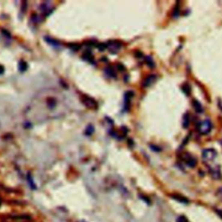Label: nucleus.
I'll return each mask as SVG.
<instances>
[{
  "label": "nucleus",
  "mask_w": 222,
  "mask_h": 222,
  "mask_svg": "<svg viewBox=\"0 0 222 222\" xmlns=\"http://www.w3.org/2000/svg\"><path fill=\"white\" fill-rule=\"evenodd\" d=\"M182 90H183L184 93H186L187 94H190V93H191V88H190V87H189V85H187V84H185L182 86Z\"/></svg>",
  "instance_id": "f8f14e48"
},
{
  "label": "nucleus",
  "mask_w": 222,
  "mask_h": 222,
  "mask_svg": "<svg viewBox=\"0 0 222 222\" xmlns=\"http://www.w3.org/2000/svg\"><path fill=\"white\" fill-rule=\"evenodd\" d=\"M109 45H110V47H109L110 49L109 50H111V53H113V54L119 51V49H121V46H122L120 43H117V42H113Z\"/></svg>",
  "instance_id": "1a4fd4ad"
},
{
  "label": "nucleus",
  "mask_w": 222,
  "mask_h": 222,
  "mask_svg": "<svg viewBox=\"0 0 222 222\" xmlns=\"http://www.w3.org/2000/svg\"><path fill=\"white\" fill-rule=\"evenodd\" d=\"M212 129H213V124L210 119H206L198 124V131L199 133L202 135L209 134L211 132Z\"/></svg>",
  "instance_id": "f03ea898"
},
{
  "label": "nucleus",
  "mask_w": 222,
  "mask_h": 222,
  "mask_svg": "<svg viewBox=\"0 0 222 222\" xmlns=\"http://www.w3.org/2000/svg\"><path fill=\"white\" fill-rule=\"evenodd\" d=\"M182 126L184 128H187L189 126V114L186 113L183 116V119H182Z\"/></svg>",
  "instance_id": "9b49d317"
},
{
  "label": "nucleus",
  "mask_w": 222,
  "mask_h": 222,
  "mask_svg": "<svg viewBox=\"0 0 222 222\" xmlns=\"http://www.w3.org/2000/svg\"><path fill=\"white\" fill-rule=\"evenodd\" d=\"M4 73V67H2V66H0V74H3Z\"/></svg>",
  "instance_id": "a211bd4d"
},
{
  "label": "nucleus",
  "mask_w": 222,
  "mask_h": 222,
  "mask_svg": "<svg viewBox=\"0 0 222 222\" xmlns=\"http://www.w3.org/2000/svg\"><path fill=\"white\" fill-rule=\"evenodd\" d=\"M201 156L205 163H210V162H213L215 159V157L217 156V151L214 149H203L201 153Z\"/></svg>",
  "instance_id": "7ed1b4c3"
},
{
  "label": "nucleus",
  "mask_w": 222,
  "mask_h": 222,
  "mask_svg": "<svg viewBox=\"0 0 222 222\" xmlns=\"http://www.w3.org/2000/svg\"><path fill=\"white\" fill-rule=\"evenodd\" d=\"M177 222H189L187 221V219L183 216V215H181V216H180L178 219H177Z\"/></svg>",
  "instance_id": "ddd939ff"
},
{
  "label": "nucleus",
  "mask_w": 222,
  "mask_h": 222,
  "mask_svg": "<svg viewBox=\"0 0 222 222\" xmlns=\"http://www.w3.org/2000/svg\"><path fill=\"white\" fill-rule=\"evenodd\" d=\"M147 65H148V66H150L151 67L154 66L153 60L151 59L150 57H147Z\"/></svg>",
  "instance_id": "2eb2a0df"
},
{
  "label": "nucleus",
  "mask_w": 222,
  "mask_h": 222,
  "mask_svg": "<svg viewBox=\"0 0 222 222\" xmlns=\"http://www.w3.org/2000/svg\"><path fill=\"white\" fill-rule=\"evenodd\" d=\"M216 194H217V196L222 200V187H220V188H218V190H217V192H216Z\"/></svg>",
  "instance_id": "4468645a"
},
{
  "label": "nucleus",
  "mask_w": 222,
  "mask_h": 222,
  "mask_svg": "<svg viewBox=\"0 0 222 222\" xmlns=\"http://www.w3.org/2000/svg\"><path fill=\"white\" fill-rule=\"evenodd\" d=\"M1 202H2V201H1V200H0V205H1Z\"/></svg>",
  "instance_id": "aec40b11"
},
{
  "label": "nucleus",
  "mask_w": 222,
  "mask_h": 222,
  "mask_svg": "<svg viewBox=\"0 0 222 222\" xmlns=\"http://www.w3.org/2000/svg\"><path fill=\"white\" fill-rule=\"evenodd\" d=\"M193 107L196 111V112H198V113L203 112V107H202L201 104L199 103L198 100H196V99H193Z\"/></svg>",
  "instance_id": "6e6552de"
},
{
  "label": "nucleus",
  "mask_w": 222,
  "mask_h": 222,
  "mask_svg": "<svg viewBox=\"0 0 222 222\" xmlns=\"http://www.w3.org/2000/svg\"><path fill=\"white\" fill-rule=\"evenodd\" d=\"M84 99L85 100H86L85 104H86L87 106H89V107H90V108H94V109L97 107V104H96V102L94 99H92L91 98H90V97H85Z\"/></svg>",
  "instance_id": "9d476101"
},
{
  "label": "nucleus",
  "mask_w": 222,
  "mask_h": 222,
  "mask_svg": "<svg viewBox=\"0 0 222 222\" xmlns=\"http://www.w3.org/2000/svg\"><path fill=\"white\" fill-rule=\"evenodd\" d=\"M155 79H156V76H155V75H153V74L147 76V77L145 79V81H143V87H149L151 84H153L154 81H155Z\"/></svg>",
  "instance_id": "0eeeda50"
},
{
  "label": "nucleus",
  "mask_w": 222,
  "mask_h": 222,
  "mask_svg": "<svg viewBox=\"0 0 222 222\" xmlns=\"http://www.w3.org/2000/svg\"><path fill=\"white\" fill-rule=\"evenodd\" d=\"M28 180H29V182H30V184H31V187L32 188H36V186L35 184L33 183V182H32V179H31V176H30V175H28Z\"/></svg>",
  "instance_id": "dca6fc26"
},
{
  "label": "nucleus",
  "mask_w": 222,
  "mask_h": 222,
  "mask_svg": "<svg viewBox=\"0 0 222 222\" xmlns=\"http://www.w3.org/2000/svg\"><path fill=\"white\" fill-rule=\"evenodd\" d=\"M215 211H216V214H217L218 215H220V218H222V210H220V209H216Z\"/></svg>",
  "instance_id": "f3484780"
},
{
  "label": "nucleus",
  "mask_w": 222,
  "mask_h": 222,
  "mask_svg": "<svg viewBox=\"0 0 222 222\" xmlns=\"http://www.w3.org/2000/svg\"><path fill=\"white\" fill-rule=\"evenodd\" d=\"M181 158H182V161L186 163V165L188 166L189 168H193L197 164L196 158L192 155H190L189 153H185L184 155H182Z\"/></svg>",
  "instance_id": "20e7f679"
},
{
  "label": "nucleus",
  "mask_w": 222,
  "mask_h": 222,
  "mask_svg": "<svg viewBox=\"0 0 222 222\" xmlns=\"http://www.w3.org/2000/svg\"><path fill=\"white\" fill-rule=\"evenodd\" d=\"M209 172L211 176L215 180H220L221 178V171L220 166H214L209 168Z\"/></svg>",
  "instance_id": "39448f33"
},
{
  "label": "nucleus",
  "mask_w": 222,
  "mask_h": 222,
  "mask_svg": "<svg viewBox=\"0 0 222 222\" xmlns=\"http://www.w3.org/2000/svg\"><path fill=\"white\" fill-rule=\"evenodd\" d=\"M34 100L44 104L45 109L38 118V121L49 119L58 118L61 114L64 113L66 105L64 103V97H62L56 90H44Z\"/></svg>",
  "instance_id": "f257e3e1"
},
{
  "label": "nucleus",
  "mask_w": 222,
  "mask_h": 222,
  "mask_svg": "<svg viewBox=\"0 0 222 222\" xmlns=\"http://www.w3.org/2000/svg\"><path fill=\"white\" fill-rule=\"evenodd\" d=\"M220 144H221V146H222V141H221V142H220Z\"/></svg>",
  "instance_id": "6ab92c4d"
},
{
  "label": "nucleus",
  "mask_w": 222,
  "mask_h": 222,
  "mask_svg": "<svg viewBox=\"0 0 222 222\" xmlns=\"http://www.w3.org/2000/svg\"><path fill=\"white\" fill-rule=\"evenodd\" d=\"M171 198L173 200H177L178 202L181 203V204H185V205H187L189 204V200L187 198L184 197L182 195H180V194H172L171 195Z\"/></svg>",
  "instance_id": "423d86ee"
}]
</instances>
